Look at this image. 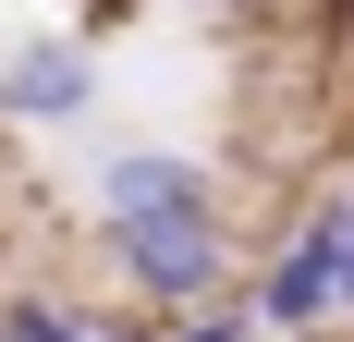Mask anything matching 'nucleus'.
Segmentation results:
<instances>
[{
    "label": "nucleus",
    "mask_w": 354,
    "mask_h": 342,
    "mask_svg": "<svg viewBox=\"0 0 354 342\" xmlns=\"http://www.w3.org/2000/svg\"><path fill=\"white\" fill-rule=\"evenodd\" d=\"M98 244H110V269H122V294L135 306H208V294H232L245 281V244H232V220H220V196L208 208H147V220H98Z\"/></svg>",
    "instance_id": "1"
},
{
    "label": "nucleus",
    "mask_w": 354,
    "mask_h": 342,
    "mask_svg": "<svg viewBox=\"0 0 354 342\" xmlns=\"http://www.w3.org/2000/svg\"><path fill=\"white\" fill-rule=\"evenodd\" d=\"M245 306H257V330H293V342H318L330 318H342V233H330V208H306V220L257 257Z\"/></svg>",
    "instance_id": "2"
},
{
    "label": "nucleus",
    "mask_w": 354,
    "mask_h": 342,
    "mask_svg": "<svg viewBox=\"0 0 354 342\" xmlns=\"http://www.w3.org/2000/svg\"><path fill=\"white\" fill-rule=\"evenodd\" d=\"M98 110V49L62 25H37L0 49V123H25V135H62V123H86Z\"/></svg>",
    "instance_id": "3"
},
{
    "label": "nucleus",
    "mask_w": 354,
    "mask_h": 342,
    "mask_svg": "<svg viewBox=\"0 0 354 342\" xmlns=\"http://www.w3.org/2000/svg\"><path fill=\"white\" fill-rule=\"evenodd\" d=\"M220 183L183 147H122V159H98V220H147V208H208Z\"/></svg>",
    "instance_id": "4"
},
{
    "label": "nucleus",
    "mask_w": 354,
    "mask_h": 342,
    "mask_svg": "<svg viewBox=\"0 0 354 342\" xmlns=\"http://www.w3.org/2000/svg\"><path fill=\"white\" fill-rule=\"evenodd\" d=\"M245 330H257V306H245V281H232V294H208V306H171L147 342H245Z\"/></svg>",
    "instance_id": "5"
},
{
    "label": "nucleus",
    "mask_w": 354,
    "mask_h": 342,
    "mask_svg": "<svg viewBox=\"0 0 354 342\" xmlns=\"http://www.w3.org/2000/svg\"><path fill=\"white\" fill-rule=\"evenodd\" d=\"M86 318H98V306H62V294H12V306H0V342H86Z\"/></svg>",
    "instance_id": "6"
},
{
    "label": "nucleus",
    "mask_w": 354,
    "mask_h": 342,
    "mask_svg": "<svg viewBox=\"0 0 354 342\" xmlns=\"http://www.w3.org/2000/svg\"><path fill=\"white\" fill-rule=\"evenodd\" d=\"M196 12H208V25H269L281 0H196Z\"/></svg>",
    "instance_id": "7"
},
{
    "label": "nucleus",
    "mask_w": 354,
    "mask_h": 342,
    "mask_svg": "<svg viewBox=\"0 0 354 342\" xmlns=\"http://www.w3.org/2000/svg\"><path fill=\"white\" fill-rule=\"evenodd\" d=\"M306 12H318V25H330V37L354 49V0H306Z\"/></svg>",
    "instance_id": "8"
},
{
    "label": "nucleus",
    "mask_w": 354,
    "mask_h": 342,
    "mask_svg": "<svg viewBox=\"0 0 354 342\" xmlns=\"http://www.w3.org/2000/svg\"><path fill=\"white\" fill-rule=\"evenodd\" d=\"M86 342H147V330H135V318H86Z\"/></svg>",
    "instance_id": "9"
},
{
    "label": "nucleus",
    "mask_w": 354,
    "mask_h": 342,
    "mask_svg": "<svg viewBox=\"0 0 354 342\" xmlns=\"http://www.w3.org/2000/svg\"><path fill=\"white\" fill-rule=\"evenodd\" d=\"M330 233H342V244H354V183H342V196H330Z\"/></svg>",
    "instance_id": "10"
},
{
    "label": "nucleus",
    "mask_w": 354,
    "mask_h": 342,
    "mask_svg": "<svg viewBox=\"0 0 354 342\" xmlns=\"http://www.w3.org/2000/svg\"><path fill=\"white\" fill-rule=\"evenodd\" d=\"M245 342H293V330H245Z\"/></svg>",
    "instance_id": "11"
}]
</instances>
